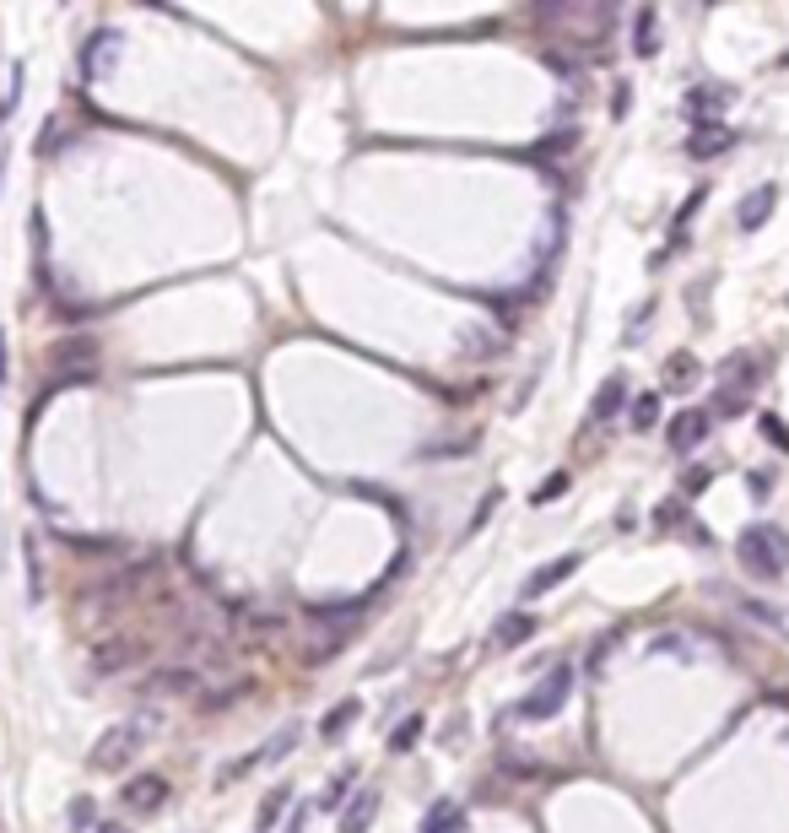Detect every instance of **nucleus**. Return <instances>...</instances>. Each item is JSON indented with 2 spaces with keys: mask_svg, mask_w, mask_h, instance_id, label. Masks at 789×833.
Here are the masks:
<instances>
[{
  "mask_svg": "<svg viewBox=\"0 0 789 833\" xmlns=\"http://www.w3.org/2000/svg\"><path fill=\"white\" fill-rule=\"evenodd\" d=\"M735 558H741L746 574H757V579H779V574H784V563H789V536H784V525H768V520L746 525V531L735 536Z\"/></svg>",
  "mask_w": 789,
  "mask_h": 833,
  "instance_id": "obj_1",
  "label": "nucleus"
},
{
  "mask_svg": "<svg viewBox=\"0 0 789 833\" xmlns=\"http://www.w3.org/2000/svg\"><path fill=\"white\" fill-rule=\"evenodd\" d=\"M141 747H146V725H141V720H125V725H109V731H103L98 742H92L87 763H92L98 774H119Z\"/></svg>",
  "mask_w": 789,
  "mask_h": 833,
  "instance_id": "obj_2",
  "label": "nucleus"
},
{
  "mask_svg": "<svg viewBox=\"0 0 789 833\" xmlns=\"http://www.w3.org/2000/svg\"><path fill=\"white\" fill-rule=\"evenodd\" d=\"M568 698H573V666H568V660H557V666L536 682V693H525L514 704V714H519V720H552V714H563Z\"/></svg>",
  "mask_w": 789,
  "mask_h": 833,
  "instance_id": "obj_3",
  "label": "nucleus"
},
{
  "mask_svg": "<svg viewBox=\"0 0 789 833\" xmlns=\"http://www.w3.org/2000/svg\"><path fill=\"white\" fill-rule=\"evenodd\" d=\"M757 357H746V352H735V357H725V363H719V401H714V412L719 417H735L746 406V390L757 385Z\"/></svg>",
  "mask_w": 789,
  "mask_h": 833,
  "instance_id": "obj_4",
  "label": "nucleus"
},
{
  "mask_svg": "<svg viewBox=\"0 0 789 833\" xmlns=\"http://www.w3.org/2000/svg\"><path fill=\"white\" fill-rule=\"evenodd\" d=\"M708 433H714V412L708 406H687V412L671 417V428H665V444H671V455H692Z\"/></svg>",
  "mask_w": 789,
  "mask_h": 833,
  "instance_id": "obj_5",
  "label": "nucleus"
},
{
  "mask_svg": "<svg viewBox=\"0 0 789 833\" xmlns=\"http://www.w3.org/2000/svg\"><path fill=\"white\" fill-rule=\"evenodd\" d=\"M114 55H119V33H114V28L87 33V44L76 49V76H82V82H98V76H109Z\"/></svg>",
  "mask_w": 789,
  "mask_h": 833,
  "instance_id": "obj_6",
  "label": "nucleus"
},
{
  "mask_svg": "<svg viewBox=\"0 0 789 833\" xmlns=\"http://www.w3.org/2000/svg\"><path fill=\"white\" fill-rule=\"evenodd\" d=\"M146 655L152 650H146L141 639H109V644L92 650V671H98V677H119V671H136Z\"/></svg>",
  "mask_w": 789,
  "mask_h": 833,
  "instance_id": "obj_7",
  "label": "nucleus"
},
{
  "mask_svg": "<svg viewBox=\"0 0 789 833\" xmlns=\"http://www.w3.org/2000/svg\"><path fill=\"white\" fill-rule=\"evenodd\" d=\"M200 693V671L195 666H157L141 682V698H190Z\"/></svg>",
  "mask_w": 789,
  "mask_h": 833,
  "instance_id": "obj_8",
  "label": "nucleus"
},
{
  "mask_svg": "<svg viewBox=\"0 0 789 833\" xmlns=\"http://www.w3.org/2000/svg\"><path fill=\"white\" fill-rule=\"evenodd\" d=\"M168 801V779L163 774H136L119 785V806L125 812H157V806Z\"/></svg>",
  "mask_w": 789,
  "mask_h": 833,
  "instance_id": "obj_9",
  "label": "nucleus"
},
{
  "mask_svg": "<svg viewBox=\"0 0 789 833\" xmlns=\"http://www.w3.org/2000/svg\"><path fill=\"white\" fill-rule=\"evenodd\" d=\"M735 141H741V136H735L730 125H719V119H708V125H698V130H692V136H687V157H698V163H708V157H725V152L735 147Z\"/></svg>",
  "mask_w": 789,
  "mask_h": 833,
  "instance_id": "obj_10",
  "label": "nucleus"
},
{
  "mask_svg": "<svg viewBox=\"0 0 789 833\" xmlns=\"http://www.w3.org/2000/svg\"><path fill=\"white\" fill-rule=\"evenodd\" d=\"M536 612H503L498 623H492V633H487V644L492 650H519L525 639H536Z\"/></svg>",
  "mask_w": 789,
  "mask_h": 833,
  "instance_id": "obj_11",
  "label": "nucleus"
},
{
  "mask_svg": "<svg viewBox=\"0 0 789 833\" xmlns=\"http://www.w3.org/2000/svg\"><path fill=\"white\" fill-rule=\"evenodd\" d=\"M735 103V92L730 87H719V82H703V87H692L687 98H681V109H687L692 119H698V125H708V119L714 114H725Z\"/></svg>",
  "mask_w": 789,
  "mask_h": 833,
  "instance_id": "obj_12",
  "label": "nucleus"
},
{
  "mask_svg": "<svg viewBox=\"0 0 789 833\" xmlns=\"http://www.w3.org/2000/svg\"><path fill=\"white\" fill-rule=\"evenodd\" d=\"M773 206H779V190H773V184H757V190L741 201V211H735V228H741V233H757L762 222L773 217Z\"/></svg>",
  "mask_w": 789,
  "mask_h": 833,
  "instance_id": "obj_13",
  "label": "nucleus"
},
{
  "mask_svg": "<svg viewBox=\"0 0 789 833\" xmlns=\"http://www.w3.org/2000/svg\"><path fill=\"white\" fill-rule=\"evenodd\" d=\"M579 552H563V558H552V563H546V568H536V574H530L525 579V595H546V590H557V585H563V579H573V574H579Z\"/></svg>",
  "mask_w": 789,
  "mask_h": 833,
  "instance_id": "obj_14",
  "label": "nucleus"
},
{
  "mask_svg": "<svg viewBox=\"0 0 789 833\" xmlns=\"http://www.w3.org/2000/svg\"><path fill=\"white\" fill-rule=\"evenodd\" d=\"M622 406H627V374H611L606 385L595 390V401H590V422H611V417H622Z\"/></svg>",
  "mask_w": 789,
  "mask_h": 833,
  "instance_id": "obj_15",
  "label": "nucleus"
},
{
  "mask_svg": "<svg viewBox=\"0 0 789 833\" xmlns=\"http://www.w3.org/2000/svg\"><path fill=\"white\" fill-rule=\"evenodd\" d=\"M373 812H379V790H357V796L346 801L336 833H368L373 828Z\"/></svg>",
  "mask_w": 789,
  "mask_h": 833,
  "instance_id": "obj_16",
  "label": "nucleus"
},
{
  "mask_svg": "<svg viewBox=\"0 0 789 833\" xmlns=\"http://www.w3.org/2000/svg\"><path fill=\"white\" fill-rule=\"evenodd\" d=\"M303 617L309 623H336L341 633L363 617V601H314V606H303Z\"/></svg>",
  "mask_w": 789,
  "mask_h": 833,
  "instance_id": "obj_17",
  "label": "nucleus"
},
{
  "mask_svg": "<svg viewBox=\"0 0 789 833\" xmlns=\"http://www.w3.org/2000/svg\"><path fill=\"white\" fill-rule=\"evenodd\" d=\"M633 55H638V60H654V55H660V11H654V6H644V11L633 17Z\"/></svg>",
  "mask_w": 789,
  "mask_h": 833,
  "instance_id": "obj_18",
  "label": "nucleus"
},
{
  "mask_svg": "<svg viewBox=\"0 0 789 833\" xmlns=\"http://www.w3.org/2000/svg\"><path fill=\"white\" fill-rule=\"evenodd\" d=\"M357 714H363V698H341V704H330L325 720H319V736H325V742H341V736L352 731Z\"/></svg>",
  "mask_w": 789,
  "mask_h": 833,
  "instance_id": "obj_19",
  "label": "nucleus"
},
{
  "mask_svg": "<svg viewBox=\"0 0 789 833\" xmlns=\"http://www.w3.org/2000/svg\"><path fill=\"white\" fill-rule=\"evenodd\" d=\"M465 828V806L460 801H433L427 806V817H422V833H460Z\"/></svg>",
  "mask_w": 789,
  "mask_h": 833,
  "instance_id": "obj_20",
  "label": "nucleus"
},
{
  "mask_svg": "<svg viewBox=\"0 0 789 833\" xmlns=\"http://www.w3.org/2000/svg\"><path fill=\"white\" fill-rule=\"evenodd\" d=\"M627 422H633V433H649L660 422V390H638L627 401Z\"/></svg>",
  "mask_w": 789,
  "mask_h": 833,
  "instance_id": "obj_21",
  "label": "nucleus"
},
{
  "mask_svg": "<svg viewBox=\"0 0 789 833\" xmlns=\"http://www.w3.org/2000/svg\"><path fill=\"white\" fill-rule=\"evenodd\" d=\"M298 736H303V725H298V720H287V725H282V731H276V736H271V742H265V747H260V763H276V758H287V752H292V747H298Z\"/></svg>",
  "mask_w": 789,
  "mask_h": 833,
  "instance_id": "obj_22",
  "label": "nucleus"
},
{
  "mask_svg": "<svg viewBox=\"0 0 789 833\" xmlns=\"http://www.w3.org/2000/svg\"><path fill=\"white\" fill-rule=\"evenodd\" d=\"M692 379H698V357H692V352H676L671 363H665V390H687Z\"/></svg>",
  "mask_w": 789,
  "mask_h": 833,
  "instance_id": "obj_23",
  "label": "nucleus"
},
{
  "mask_svg": "<svg viewBox=\"0 0 789 833\" xmlns=\"http://www.w3.org/2000/svg\"><path fill=\"white\" fill-rule=\"evenodd\" d=\"M417 736H422V714H406V720L390 731V752H411V747H417Z\"/></svg>",
  "mask_w": 789,
  "mask_h": 833,
  "instance_id": "obj_24",
  "label": "nucleus"
},
{
  "mask_svg": "<svg viewBox=\"0 0 789 833\" xmlns=\"http://www.w3.org/2000/svg\"><path fill=\"white\" fill-rule=\"evenodd\" d=\"M352 779H357V763H346V769L325 785V796H319V806H341L346 796H352Z\"/></svg>",
  "mask_w": 789,
  "mask_h": 833,
  "instance_id": "obj_25",
  "label": "nucleus"
},
{
  "mask_svg": "<svg viewBox=\"0 0 789 833\" xmlns=\"http://www.w3.org/2000/svg\"><path fill=\"white\" fill-rule=\"evenodd\" d=\"M244 693H249V682H227L222 693H206V698H200V709H206V714H217V709H233Z\"/></svg>",
  "mask_w": 789,
  "mask_h": 833,
  "instance_id": "obj_26",
  "label": "nucleus"
},
{
  "mask_svg": "<svg viewBox=\"0 0 789 833\" xmlns=\"http://www.w3.org/2000/svg\"><path fill=\"white\" fill-rule=\"evenodd\" d=\"M87 828H98V806H92V796H76L71 801V833H87Z\"/></svg>",
  "mask_w": 789,
  "mask_h": 833,
  "instance_id": "obj_27",
  "label": "nucleus"
},
{
  "mask_svg": "<svg viewBox=\"0 0 789 833\" xmlns=\"http://www.w3.org/2000/svg\"><path fill=\"white\" fill-rule=\"evenodd\" d=\"M568 487H573V476H568V471H552V476H546V482L536 487V504H552V498H563V493H568Z\"/></svg>",
  "mask_w": 789,
  "mask_h": 833,
  "instance_id": "obj_28",
  "label": "nucleus"
},
{
  "mask_svg": "<svg viewBox=\"0 0 789 833\" xmlns=\"http://www.w3.org/2000/svg\"><path fill=\"white\" fill-rule=\"evenodd\" d=\"M708 482H714V471H708V466H687V471H681V498H698Z\"/></svg>",
  "mask_w": 789,
  "mask_h": 833,
  "instance_id": "obj_29",
  "label": "nucleus"
},
{
  "mask_svg": "<svg viewBox=\"0 0 789 833\" xmlns=\"http://www.w3.org/2000/svg\"><path fill=\"white\" fill-rule=\"evenodd\" d=\"M649 650H654V655H692V639H687V633H660Z\"/></svg>",
  "mask_w": 789,
  "mask_h": 833,
  "instance_id": "obj_30",
  "label": "nucleus"
},
{
  "mask_svg": "<svg viewBox=\"0 0 789 833\" xmlns=\"http://www.w3.org/2000/svg\"><path fill=\"white\" fill-rule=\"evenodd\" d=\"M287 801H292V790H287V785H276V790H271V796H265V806H260V823H265V828H271V823H276V817H282V806H287Z\"/></svg>",
  "mask_w": 789,
  "mask_h": 833,
  "instance_id": "obj_31",
  "label": "nucleus"
},
{
  "mask_svg": "<svg viewBox=\"0 0 789 833\" xmlns=\"http://www.w3.org/2000/svg\"><path fill=\"white\" fill-rule=\"evenodd\" d=\"M757 428L768 433V444H773V449H789V428H784V422L773 417V412H762V417H757Z\"/></svg>",
  "mask_w": 789,
  "mask_h": 833,
  "instance_id": "obj_32",
  "label": "nucleus"
},
{
  "mask_svg": "<svg viewBox=\"0 0 789 833\" xmlns=\"http://www.w3.org/2000/svg\"><path fill=\"white\" fill-rule=\"evenodd\" d=\"M681 520H687V509H681V504H660V509H654V525H660V531H681Z\"/></svg>",
  "mask_w": 789,
  "mask_h": 833,
  "instance_id": "obj_33",
  "label": "nucleus"
},
{
  "mask_svg": "<svg viewBox=\"0 0 789 833\" xmlns=\"http://www.w3.org/2000/svg\"><path fill=\"white\" fill-rule=\"evenodd\" d=\"M617 639H622V628H611L606 639H595V650H590V666H595V671L606 666V655H611V644H617Z\"/></svg>",
  "mask_w": 789,
  "mask_h": 833,
  "instance_id": "obj_34",
  "label": "nucleus"
},
{
  "mask_svg": "<svg viewBox=\"0 0 789 833\" xmlns=\"http://www.w3.org/2000/svg\"><path fill=\"white\" fill-rule=\"evenodd\" d=\"M746 487H752V498H768L773 493V471H752V476H746Z\"/></svg>",
  "mask_w": 789,
  "mask_h": 833,
  "instance_id": "obj_35",
  "label": "nucleus"
},
{
  "mask_svg": "<svg viewBox=\"0 0 789 833\" xmlns=\"http://www.w3.org/2000/svg\"><path fill=\"white\" fill-rule=\"evenodd\" d=\"M573 141H579V130H563V136H546V141H541V152H568Z\"/></svg>",
  "mask_w": 789,
  "mask_h": 833,
  "instance_id": "obj_36",
  "label": "nucleus"
},
{
  "mask_svg": "<svg viewBox=\"0 0 789 833\" xmlns=\"http://www.w3.org/2000/svg\"><path fill=\"white\" fill-rule=\"evenodd\" d=\"M627 109H633V87H617V92H611V114H627Z\"/></svg>",
  "mask_w": 789,
  "mask_h": 833,
  "instance_id": "obj_37",
  "label": "nucleus"
},
{
  "mask_svg": "<svg viewBox=\"0 0 789 833\" xmlns=\"http://www.w3.org/2000/svg\"><path fill=\"white\" fill-rule=\"evenodd\" d=\"M492 509H498V493H487V498H481V509H476L471 531H481V525H487V514H492ZM471 531H465V536H471Z\"/></svg>",
  "mask_w": 789,
  "mask_h": 833,
  "instance_id": "obj_38",
  "label": "nucleus"
},
{
  "mask_svg": "<svg viewBox=\"0 0 789 833\" xmlns=\"http://www.w3.org/2000/svg\"><path fill=\"white\" fill-rule=\"evenodd\" d=\"M303 817H309V806L298 801V812H292V823H287V833H303Z\"/></svg>",
  "mask_w": 789,
  "mask_h": 833,
  "instance_id": "obj_39",
  "label": "nucleus"
},
{
  "mask_svg": "<svg viewBox=\"0 0 789 833\" xmlns=\"http://www.w3.org/2000/svg\"><path fill=\"white\" fill-rule=\"evenodd\" d=\"M98 833H130V828H119V823H98Z\"/></svg>",
  "mask_w": 789,
  "mask_h": 833,
  "instance_id": "obj_40",
  "label": "nucleus"
},
{
  "mask_svg": "<svg viewBox=\"0 0 789 833\" xmlns=\"http://www.w3.org/2000/svg\"><path fill=\"white\" fill-rule=\"evenodd\" d=\"M779 65H784V71H789V49H784V55H779Z\"/></svg>",
  "mask_w": 789,
  "mask_h": 833,
  "instance_id": "obj_41",
  "label": "nucleus"
}]
</instances>
